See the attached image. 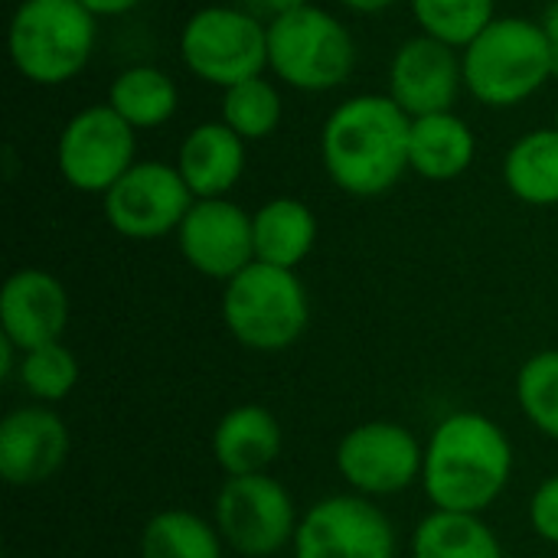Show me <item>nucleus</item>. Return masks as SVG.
<instances>
[{"mask_svg":"<svg viewBox=\"0 0 558 558\" xmlns=\"http://www.w3.org/2000/svg\"><path fill=\"white\" fill-rule=\"evenodd\" d=\"M513 477L507 432L481 412H454L425 441L422 490L435 510L487 513Z\"/></svg>","mask_w":558,"mask_h":558,"instance_id":"nucleus-1","label":"nucleus"},{"mask_svg":"<svg viewBox=\"0 0 558 558\" xmlns=\"http://www.w3.org/2000/svg\"><path fill=\"white\" fill-rule=\"evenodd\" d=\"M412 118L389 95L340 101L320 131V157L330 183L350 196L389 193L409 170Z\"/></svg>","mask_w":558,"mask_h":558,"instance_id":"nucleus-2","label":"nucleus"},{"mask_svg":"<svg viewBox=\"0 0 558 558\" xmlns=\"http://www.w3.org/2000/svg\"><path fill=\"white\" fill-rule=\"evenodd\" d=\"M464 85L487 108H517L556 75L549 39L539 20L497 16L461 52Z\"/></svg>","mask_w":558,"mask_h":558,"instance_id":"nucleus-3","label":"nucleus"},{"mask_svg":"<svg viewBox=\"0 0 558 558\" xmlns=\"http://www.w3.org/2000/svg\"><path fill=\"white\" fill-rule=\"evenodd\" d=\"M222 324L235 343L255 353L294 347L311 324V298L298 271L252 262L222 288Z\"/></svg>","mask_w":558,"mask_h":558,"instance_id":"nucleus-4","label":"nucleus"},{"mask_svg":"<svg viewBox=\"0 0 558 558\" xmlns=\"http://www.w3.org/2000/svg\"><path fill=\"white\" fill-rule=\"evenodd\" d=\"M98 16L78 0H23L10 16V59L33 85L72 82L95 52Z\"/></svg>","mask_w":558,"mask_h":558,"instance_id":"nucleus-5","label":"nucleus"},{"mask_svg":"<svg viewBox=\"0 0 558 558\" xmlns=\"http://www.w3.org/2000/svg\"><path fill=\"white\" fill-rule=\"evenodd\" d=\"M353 33L324 7H301L268 20V69L298 92H330L353 75Z\"/></svg>","mask_w":558,"mask_h":558,"instance_id":"nucleus-6","label":"nucleus"},{"mask_svg":"<svg viewBox=\"0 0 558 558\" xmlns=\"http://www.w3.org/2000/svg\"><path fill=\"white\" fill-rule=\"evenodd\" d=\"M183 65L222 92L268 69V23L239 7H203L180 33Z\"/></svg>","mask_w":558,"mask_h":558,"instance_id":"nucleus-7","label":"nucleus"},{"mask_svg":"<svg viewBox=\"0 0 558 558\" xmlns=\"http://www.w3.org/2000/svg\"><path fill=\"white\" fill-rule=\"evenodd\" d=\"M213 517L222 543L242 558L278 556L294 543L301 523L294 497L271 474L226 477Z\"/></svg>","mask_w":558,"mask_h":558,"instance_id":"nucleus-8","label":"nucleus"},{"mask_svg":"<svg viewBox=\"0 0 558 558\" xmlns=\"http://www.w3.org/2000/svg\"><path fill=\"white\" fill-rule=\"evenodd\" d=\"M137 131L111 108L88 105L75 111L56 144V167L78 193H108L137 160Z\"/></svg>","mask_w":558,"mask_h":558,"instance_id":"nucleus-9","label":"nucleus"},{"mask_svg":"<svg viewBox=\"0 0 558 558\" xmlns=\"http://www.w3.org/2000/svg\"><path fill=\"white\" fill-rule=\"evenodd\" d=\"M425 445L399 422H363L337 445V471L360 497H396L422 481Z\"/></svg>","mask_w":558,"mask_h":558,"instance_id":"nucleus-10","label":"nucleus"},{"mask_svg":"<svg viewBox=\"0 0 558 558\" xmlns=\"http://www.w3.org/2000/svg\"><path fill=\"white\" fill-rule=\"evenodd\" d=\"M294 558H396L392 520L360 494L317 500L298 523Z\"/></svg>","mask_w":558,"mask_h":558,"instance_id":"nucleus-11","label":"nucleus"},{"mask_svg":"<svg viewBox=\"0 0 558 558\" xmlns=\"http://www.w3.org/2000/svg\"><path fill=\"white\" fill-rule=\"evenodd\" d=\"M196 196L183 183L177 163L137 160L108 193H105V219L108 226L134 242H150L163 235H177Z\"/></svg>","mask_w":558,"mask_h":558,"instance_id":"nucleus-12","label":"nucleus"},{"mask_svg":"<svg viewBox=\"0 0 558 558\" xmlns=\"http://www.w3.org/2000/svg\"><path fill=\"white\" fill-rule=\"evenodd\" d=\"M177 245L193 271L226 284L255 262L252 216L229 196L196 199L177 229Z\"/></svg>","mask_w":558,"mask_h":558,"instance_id":"nucleus-13","label":"nucleus"},{"mask_svg":"<svg viewBox=\"0 0 558 558\" xmlns=\"http://www.w3.org/2000/svg\"><path fill=\"white\" fill-rule=\"evenodd\" d=\"M464 85V59L454 46L418 33L405 39L389 62V98L409 114L425 118L451 111Z\"/></svg>","mask_w":558,"mask_h":558,"instance_id":"nucleus-14","label":"nucleus"},{"mask_svg":"<svg viewBox=\"0 0 558 558\" xmlns=\"http://www.w3.org/2000/svg\"><path fill=\"white\" fill-rule=\"evenodd\" d=\"M69 458V428L52 405H23L0 422V477L10 487H39Z\"/></svg>","mask_w":558,"mask_h":558,"instance_id":"nucleus-15","label":"nucleus"},{"mask_svg":"<svg viewBox=\"0 0 558 558\" xmlns=\"http://www.w3.org/2000/svg\"><path fill=\"white\" fill-rule=\"evenodd\" d=\"M69 324V294L43 268H20L0 288V330L20 350L62 340Z\"/></svg>","mask_w":558,"mask_h":558,"instance_id":"nucleus-16","label":"nucleus"},{"mask_svg":"<svg viewBox=\"0 0 558 558\" xmlns=\"http://www.w3.org/2000/svg\"><path fill=\"white\" fill-rule=\"evenodd\" d=\"M177 170L196 199H222L245 173V141L222 121H203L183 137Z\"/></svg>","mask_w":558,"mask_h":558,"instance_id":"nucleus-17","label":"nucleus"},{"mask_svg":"<svg viewBox=\"0 0 558 558\" xmlns=\"http://www.w3.org/2000/svg\"><path fill=\"white\" fill-rule=\"evenodd\" d=\"M284 448L278 418L255 402L229 409L213 428V458L226 477L268 474Z\"/></svg>","mask_w":558,"mask_h":558,"instance_id":"nucleus-18","label":"nucleus"},{"mask_svg":"<svg viewBox=\"0 0 558 558\" xmlns=\"http://www.w3.org/2000/svg\"><path fill=\"white\" fill-rule=\"evenodd\" d=\"M477 154V137L468 121L454 111L412 118L409 131V170L422 180L448 183L458 180Z\"/></svg>","mask_w":558,"mask_h":558,"instance_id":"nucleus-19","label":"nucleus"},{"mask_svg":"<svg viewBox=\"0 0 558 558\" xmlns=\"http://www.w3.org/2000/svg\"><path fill=\"white\" fill-rule=\"evenodd\" d=\"M252 235L255 262L294 271L317 245V216L307 203L294 196H278L252 213Z\"/></svg>","mask_w":558,"mask_h":558,"instance_id":"nucleus-20","label":"nucleus"},{"mask_svg":"<svg viewBox=\"0 0 558 558\" xmlns=\"http://www.w3.org/2000/svg\"><path fill=\"white\" fill-rule=\"evenodd\" d=\"M507 190L526 206H558V128H536L504 157Z\"/></svg>","mask_w":558,"mask_h":558,"instance_id":"nucleus-21","label":"nucleus"},{"mask_svg":"<svg viewBox=\"0 0 558 558\" xmlns=\"http://www.w3.org/2000/svg\"><path fill=\"white\" fill-rule=\"evenodd\" d=\"M412 558H504V549L477 513L432 510L412 533Z\"/></svg>","mask_w":558,"mask_h":558,"instance_id":"nucleus-22","label":"nucleus"},{"mask_svg":"<svg viewBox=\"0 0 558 558\" xmlns=\"http://www.w3.org/2000/svg\"><path fill=\"white\" fill-rule=\"evenodd\" d=\"M180 101L177 82L157 65H131L114 75L108 88V105L134 128L150 131L173 118Z\"/></svg>","mask_w":558,"mask_h":558,"instance_id":"nucleus-23","label":"nucleus"},{"mask_svg":"<svg viewBox=\"0 0 558 558\" xmlns=\"http://www.w3.org/2000/svg\"><path fill=\"white\" fill-rule=\"evenodd\" d=\"M226 543L216 523L193 510H160L141 533V558H222Z\"/></svg>","mask_w":558,"mask_h":558,"instance_id":"nucleus-24","label":"nucleus"},{"mask_svg":"<svg viewBox=\"0 0 558 558\" xmlns=\"http://www.w3.org/2000/svg\"><path fill=\"white\" fill-rule=\"evenodd\" d=\"M284 101L281 92L255 75L222 92V124H229L242 141H265L281 128Z\"/></svg>","mask_w":558,"mask_h":558,"instance_id":"nucleus-25","label":"nucleus"},{"mask_svg":"<svg viewBox=\"0 0 558 558\" xmlns=\"http://www.w3.org/2000/svg\"><path fill=\"white\" fill-rule=\"evenodd\" d=\"M78 376H82L78 360H75V353L62 340L43 343L36 350L20 353L16 383L39 405H52V402L69 399L75 392V386H78Z\"/></svg>","mask_w":558,"mask_h":558,"instance_id":"nucleus-26","label":"nucleus"},{"mask_svg":"<svg viewBox=\"0 0 558 558\" xmlns=\"http://www.w3.org/2000/svg\"><path fill=\"white\" fill-rule=\"evenodd\" d=\"M422 33L464 49L477 39L494 20V0H409Z\"/></svg>","mask_w":558,"mask_h":558,"instance_id":"nucleus-27","label":"nucleus"},{"mask_svg":"<svg viewBox=\"0 0 558 558\" xmlns=\"http://www.w3.org/2000/svg\"><path fill=\"white\" fill-rule=\"evenodd\" d=\"M517 402L539 435L558 441V350H543L520 366Z\"/></svg>","mask_w":558,"mask_h":558,"instance_id":"nucleus-28","label":"nucleus"},{"mask_svg":"<svg viewBox=\"0 0 558 558\" xmlns=\"http://www.w3.org/2000/svg\"><path fill=\"white\" fill-rule=\"evenodd\" d=\"M530 526L543 543L558 546V474L543 481L533 490V497H530Z\"/></svg>","mask_w":558,"mask_h":558,"instance_id":"nucleus-29","label":"nucleus"},{"mask_svg":"<svg viewBox=\"0 0 558 558\" xmlns=\"http://www.w3.org/2000/svg\"><path fill=\"white\" fill-rule=\"evenodd\" d=\"M78 3L95 16H121V13H131L134 7H141V0H78Z\"/></svg>","mask_w":558,"mask_h":558,"instance_id":"nucleus-30","label":"nucleus"},{"mask_svg":"<svg viewBox=\"0 0 558 558\" xmlns=\"http://www.w3.org/2000/svg\"><path fill=\"white\" fill-rule=\"evenodd\" d=\"M539 26H543L546 39H549V49H553V65H556V75H558V0H553V3L543 10V20H539Z\"/></svg>","mask_w":558,"mask_h":558,"instance_id":"nucleus-31","label":"nucleus"},{"mask_svg":"<svg viewBox=\"0 0 558 558\" xmlns=\"http://www.w3.org/2000/svg\"><path fill=\"white\" fill-rule=\"evenodd\" d=\"M347 10H353V13H383V10H389L396 0H340Z\"/></svg>","mask_w":558,"mask_h":558,"instance_id":"nucleus-32","label":"nucleus"},{"mask_svg":"<svg viewBox=\"0 0 558 558\" xmlns=\"http://www.w3.org/2000/svg\"><path fill=\"white\" fill-rule=\"evenodd\" d=\"M262 3L268 7V13H271V16H281V13H291V10L307 7L311 0H262Z\"/></svg>","mask_w":558,"mask_h":558,"instance_id":"nucleus-33","label":"nucleus"},{"mask_svg":"<svg viewBox=\"0 0 558 558\" xmlns=\"http://www.w3.org/2000/svg\"><path fill=\"white\" fill-rule=\"evenodd\" d=\"M556 128H558V108H556Z\"/></svg>","mask_w":558,"mask_h":558,"instance_id":"nucleus-34","label":"nucleus"}]
</instances>
